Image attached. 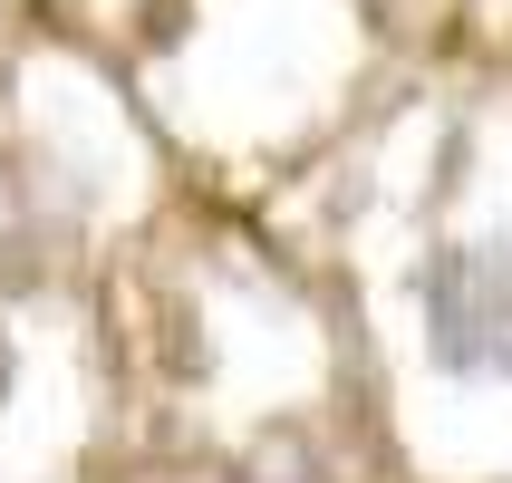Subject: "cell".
Masks as SVG:
<instances>
[{"label": "cell", "instance_id": "6da1fadb", "mask_svg": "<svg viewBox=\"0 0 512 483\" xmlns=\"http://www.w3.org/2000/svg\"><path fill=\"white\" fill-rule=\"evenodd\" d=\"M426 348L445 377H512V242H455L426 261Z\"/></svg>", "mask_w": 512, "mask_h": 483}]
</instances>
